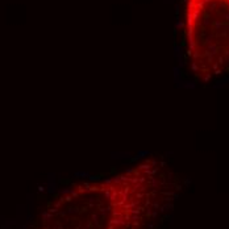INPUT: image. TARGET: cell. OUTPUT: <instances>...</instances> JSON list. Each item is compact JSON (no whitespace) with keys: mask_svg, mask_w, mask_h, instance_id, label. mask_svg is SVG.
Wrapping results in <instances>:
<instances>
[{"mask_svg":"<svg viewBox=\"0 0 229 229\" xmlns=\"http://www.w3.org/2000/svg\"><path fill=\"white\" fill-rule=\"evenodd\" d=\"M169 196L163 163L149 160L66 194L50 211L46 229H141Z\"/></svg>","mask_w":229,"mask_h":229,"instance_id":"1","label":"cell"},{"mask_svg":"<svg viewBox=\"0 0 229 229\" xmlns=\"http://www.w3.org/2000/svg\"><path fill=\"white\" fill-rule=\"evenodd\" d=\"M183 61L196 82L229 74V0H184Z\"/></svg>","mask_w":229,"mask_h":229,"instance_id":"2","label":"cell"}]
</instances>
